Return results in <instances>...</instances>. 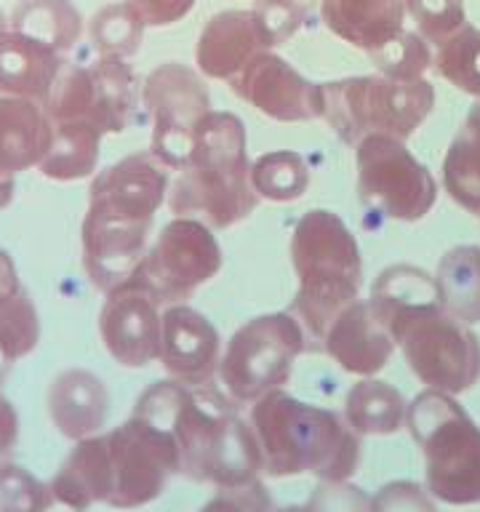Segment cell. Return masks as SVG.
<instances>
[{
	"instance_id": "1",
	"label": "cell",
	"mask_w": 480,
	"mask_h": 512,
	"mask_svg": "<svg viewBox=\"0 0 480 512\" xmlns=\"http://www.w3.org/2000/svg\"><path fill=\"white\" fill-rule=\"evenodd\" d=\"M371 310L430 390H470L480 379V339L438 299L435 278L414 264H392L371 286Z\"/></svg>"
},
{
	"instance_id": "2",
	"label": "cell",
	"mask_w": 480,
	"mask_h": 512,
	"mask_svg": "<svg viewBox=\"0 0 480 512\" xmlns=\"http://www.w3.org/2000/svg\"><path fill=\"white\" fill-rule=\"evenodd\" d=\"M136 416L158 424L179 451V472L222 491L259 480L262 454L251 424L208 387H187L168 379L155 382L136 400Z\"/></svg>"
},
{
	"instance_id": "3",
	"label": "cell",
	"mask_w": 480,
	"mask_h": 512,
	"mask_svg": "<svg viewBox=\"0 0 480 512\" xmlns=\"http://www.w3.org/2000/svg\"><path fill=\"white\" fill-rule=\"evenodd\" d=\"M166 192L168 168L152 152H134L91 182L80 243L83 270L99 291L126 280L139 264Z\"/></svg>"
},
{
	"instance_id": "4",
	"label": "cell",
	"mask_w": 480,
	"mask_h": 512,
	"mask_svg": "<svg viewBox=\"0 0 480 512\" xmlns=\"http://www.w3.org/2000/svg\"><path fill=\"white\" fill-rule=\"evenodd\" d=\"M262 470L272 478L312 472L320 480H347L358 470V432L328 408L270 390L251 408Z\"/></svg>"
},
{
	"instance_id": "5",
	"label": "cell",
	"mask_w": 480,
	"mask_h": 512,
	"mask_svg": "<svg viewBox=\"0 0 480 512\" xmlns=\"http://www.w3.org/2000/svg\"><path fill=\"white\" fill-rule=\"evenodd\" d=\"M174 216L198 219L211 230H224L246 219L259 203L251 187L246 155V126L232 112H208L200 120L190 158L166 192Z\"/></svg>"
},
{
	"instance_id": "6",
	"label": "cell",
	"mask_w": 480,
	"mask_h": 512,
	"mask_svg": "<svg viewBox=\"0 0 480 512\" xmlns=\"http://www.w3.org/2000/svg\"><path fill=\"white\" fill-rule=\"evenodd\" d=\"M291 262L299 291L288 312L304 334L323 342L336 312L355 302L363 288L358 240L334 211H307L291 232Z\"/></svg>"
},
{
	"instance_id": "7",
	"label": "cell",
	"mask_w": 480,
	"mask_h": 512,
	"mask_svg": "<svg viewBox=\"0 0 480 512\" xmlns=\"http://www.w3.org/2000/svg\"><path fill=\"white\" fill-rule=\"evenodd\" d=\"M406 424L422 448L427 488L454 507L480 504V427L451 392H419L406 408Z\"/></svg>"
},
{
	"instance_id": "8",
	"label": "cell",
	"mask_w": 480,
	"mask_h": 512,
	"mask_svg": "<svg viewBox=\"0 0 480 512\" xmlns=\"http://www.w3.org/2000/svg\"><path fill=\"white\" fill-rule=\"evenodd\" d=\"M323 115L339 142L355 147L371 134L408 139L435 107V88L427 78L395 80L387 75L331 80L320 86Z\"/></svg>"
},
{
	"instance_id": "9",
	"label": "cell",
	"mask_w": 480,
	"mask_h": 512,
	"mask_svg": "<svg viewBox=\"0 0 480 512\" xmlns=\"http://www.w3.org/2000/svg\"><path fill=\"white\" fill-rule=\"evenodd\" d=\"M99 502L134 510L163 494L179 472V451L163 427L131 416L107 435H94Z\"/></svg>"
},
{
	"instance_id": "10",
	"label": "cell",
	"mask_w": 480,
	"mask_h": 512,
	"mask_svg": "<svg viewBox=\"0 0 480 512\" xmlns=\"http://www.w3.org/2000/svg\"><path fill=\"white\" fill-rule=\"evenodd\" d=\"M358 200L371 222H419L438 200L430 168L392 136L371 134L355 144Z\"/></svg>"
},
{
	"instance_id": "11",
	"label": "cell",
	"mask_w": 480,
	"mask_h": 512,
	"mask_svg": "<svg viewBox=\"0 0 480 512\" xmlns=\"http://www.w3.org/2000/svg\"><path fill=\"white\" fill-rule=\"evenodd\" d=\"M304 350L307 334L291 312L248 320L230 336L219 360L224 390L240 403H254L288 382L294 360Z\"/></svg>"
},
{
	"instance_id": "12",
	"label": "cell",
	"mask_w": 480,
	"mask_h": 512,
	"mask_svg": "<svg viewBox=\"0 0 480 512\" xmlns=\"http://www.w3.org/2000/svg\"><path fill=\"white\" fill-rule=\"evenodd\" d=\"M136 80L128 59L99 56L91 64H62L43 99L51 123H91L102 134H120L134 120Z\"/></svg>"
},
{
	"instance_id": "13",
	"label": "cell",
	"mask_w": 480,
	"mask_h": 512,
	"mask_svg": "<svg viewBox=\"0 0 480 512\" xmlns=\"http://www.w3.org/2000/svg\"><path fill=\"white\" fill-rule=\"evenodd\" d=\"M222 270V248L214 230L190 216H176L160 230L128 280L150 291L160 304H184Z\"/></svg>"
},
{
	"instance_id": "14",
	"label": "cell",
	"mask_w": 480,
	"mask_h": 512,
	"mask_svg": "<svg viewBox=\"0 0 480 512\" xmlns=\"http://www.w3.org/2000/svg\"><path fill=\"white\" fill-rule=\"evenodd\" d=\"M144 110L152 118L150 152L171 171L187 163L200 120L211 112V94L187 64H160L142 86Z\"/></svg>"
},
{
	"instance_id": "15",
	"label": "cell",
	"mask_w": 480,
	"mask_h": 512,
	"mask_svg": "<svg viewBox=\"0 0 480 512\" xmlns=\"http://www.w3.org/2000/svg\"><path fill=\"white\" fill-rule=\"evenodd\" d=\"M163 304L134 280H120L104 291L99 336L120 366L142 368L160 355Z\"/></svg>"
},
{
	"instance_id": "16",
	"label": "cell",
	"mask_w": 480,
	"mask_h": 512,
	"mask_svg": "<svg viewBox=\"0 0 480 512\" xmlns=\"http://www.w3.org/2000/svg\"><path fill=\"white\" fill-rule=\"evenodd\" d=\"M227 83L243 102L280 123L315 120L323 115V91L318 83L304 78L302 72L272 51L256 54Z\"/></svg>"
},
{
	"instance_id": "17",
	"label": "cell",
	"mask_w": 480,
	"mask_h": 512,
	"mask_svg": "<svg viewBox=\"0 0 480 512\" xmlns=\"http://www.w3.org/2000/svg\"><path fill=\"white\" fill-rule=\"evenodd\" d=\"M158 360L176 382L206 387L219 374V331L203 312L187 304H168L160 315Z\"/></svg>"
},
{
	"instance_id": "18",
	"label": "cell",
	"mask_w": 480,
	"mask_h": 512,
	"mask_svg": "<svg viewBox=\"0 0 480 512\" xmlns=\"http://www.w3.org/2000/svg\"><path fill=\"white\" fill-rule=\"evenodd\" d=\"M262 51H272V43L254 11L230 8L206 22L195 46V64L206 78L230 80Z\"/></svg>"
},
{
	"instance_id": "19",
	"label": "cell",
	"mask_w": 480,
	"mask_h": 512,
	"mask_svg": "<svg viewBox=\"0 0 480 512\" xmlns=\"http://www.w3.org/2000/svg\"><path fill=\"white\" fill-rule=\"evenodd\" d=\"M323 350L350 374H379L390 363L395 342L371 310L368 299H355L336 312L323 334Z\"/></svg>"
},
{
	"instance_id": "20",
	"label": "cell",
	"mask_w": 480,
	"mask_h": 512,
	"mask_svg": "<svg viewBox=\"0 0 480 512\" xmlns=\"http://www.w3.org/2000/svg\"><path fill=\"white\" fill-rule=\"evenodd\" d=\"M48 414L64 438H91L107 422L110 392L94 371L67 368L48 387Z\"/></svg>"
},
{
	"instance_id": "21",
	"label": "cell",
	"mask_w": 480,
	"mask_h": 512,
	"mask_svg": "<svg viewBox=\"0 0 480 512\" xmlns=\"http://www.w3.org/2000/svg\"><path fill=\"white\" fill-rule=\"evenodd\" d=\"M54 123L43 104L24 96H0V176L38 168L48 152Z\"/></svg>"
},
{
	"instance_id": "22",
	"label": "cell",
	"mask_w": 480,
	"mask_h": 512,
	"mask_svg": "<svg viewBox=\"0 0 480 512\" xmlns=\"http://www.w3.org/2000/svg\"><path fill=\"white\" fill-rule=\"evenodd\" d=\"M320 19L336 38L371 54L406 30V6L403 0H320Z\"/></svg>"
},
{
	"instance_id": "23",
	"label": "cell",
	"mask_w": 480,
	"mask_h": 512,
	"mask_svg": "<svg viewBox=\"0 0 480 512\" xmlns=\"http://www.w3.org/2000/svg\"><path fill=\"white\" fill-rule=\"evenodd\" d=\"M62 64L64 56L46 43L11 27L0 32V96L43 102Z\"/></svg>"
},
{
	"instance_id": "24",
	"label": "cell",
	"mask_w": 480,
	"mask_h": 512,
	"mask_svg": "<svg viewBox=\"0 0 480 512\" xmlns=\"http://www.w3.org/2000/svg\"><path fill=\"white\" fill-rule=\"evenodd\" d=\"M102 131L91 123H54V134L38 171L54 182H75L94 174L99 163V147H102Z\"/></svg>"
},
{
	"instance_id": "25",
	"label": "cell",
	"mask_w": 480,
	"mask_h": 512,
	"mask_svg": "<svg viewBox=\"0 0 480 512\" xmlns=\"http://www.w3.org/2000/svg\"><path fill=\"white\" fill-rule=\"evenodd\" d=\"M443 310L459 323H480V246H454L435 272Z\"/></svg>"
},
{
	"instance_id": "26",
	"label": "cell",
	"mask_w": 480,
	"mask_h": 512,
	"mask_svg": "<svg viewBox=\"0 0 480 512\" xmlns=\"http://www.w3.org/2000/svg\"><path fill=\"white\" fill-rule=\"evenodd\" d=\"M8 27L46 43L56 54H70L83 35V16L70 0H19Z\"/></svg>"
},
{
	"instance_id": "27",
	"label": "cell",
	"mask_w": 480,
	"mask_h": 512,
	"mask_svg": "<svg viewBox=\"0 0 480 512\" xmlns=\"http://www.w3.org/2000/svg\"><path fill=\"white\" fill-rule=\"evenodd\" d=\"M406 398L398 387L363 376L344 400V422L358 435H392L406 424Z\"/></svg>"
},
{
	"instance_id": "28",
	"label": "cell",
	"mask_w": 480,
	"mask_h": 512,
	"mask_svg": "<svg viewBox=\"0 0 480 512\" xmlns=\"http://www.w3.org/2000/svg\"><path fill=\"white\" fill-rule=\"evenodd\" d=\"M443 184L464 211L480 216V102L472 104L454 142L448 144Z\"/></svg>"
},
{
	"instance_id": "29",
	"label": "cell",
	"mask_w": 480,
	"mask_h": 512,
	"mask_svg": "<svg viewBox=\"0 0 480 512\" xmlns=\"http://www.w3.org/2000/svg\"><path fill=\"white\" fill-rule=\"evenodd\" d=\"M40 342V318L24 291L0 299V390L16 360L27 358Z\"/></svg>"
},
{
	"instance_id": "30",
	"label": "cell",
	"mask_w": 480,
	"mask_h": 512,
	"mask_svg": "<svg viewBox=\"0 0 480 512\" xmlns=\"http://www.w3.org/2000/svg\"><path fill=\"white\" fill-rule=\"evenodd\" d=\"M432 64L440 78L480 99V27L464 22L448 38L438 40Z\"/></svg>"
},
{
	"instance_id": "31",
	"label": "cell",
	"mask_w": 480,
	"mask_h": 512,
	"mask_svg": "<svg viewBox=\"0 0 480 512\" xmlns=\"http://www.w3.org/2000/svg\"><path fill=\"white\" fill-rule=\"evenodd\" d=\"M251 187L259 198L275 203L299 200L310 187V168L299 152H264L251 163Z\"/></svg>"
},
{
	"instance_id": "32",
	"label": "cell",
	"mask_w": 480,
	"mask_h": 512,
	"mask_svg": "<svg viewBox=\"0 0 480 512\" xmlns=\"http://www.w3.org/2000/svg\"><path fill=\"white\" fill-rule=\"evenodd\" d=\"M144 30H147V24L128 3H112V6L99 8L88 24L91 43L99 56H118V59H131L139 51Z\"/></svg>"
},
{
	"instance_id": "33",
	"label": "cell",
	"mask_w": 480,
	"mask_h": 512,
	"mask_svg": "<svg viewBox=\"0 0 480 512\" xmlns=\"http://www.w3.org/2000/svg\"><path fill=\"white\" fill-rule=\"evenodd\" d=\"M371 62L376 64L379 75L395 80H419L432 64V51L419 32H398L390 43L371 51Z\"/></svg>"
},
{
	"instance_id": "34",
	"label": "cell",
	"mask_w": 480,
	"mask_h": 512,
	"mask_svg": "<svg viewBox=\"0 0 480 512\" xmlns=\"http://www.w3.org/2000/svg\"><path fill=\"white\" fill-rule=\"evenodd\" d=\"M267 32L272 48L283 46L315 19V0H256L251 8Z\"/></svg>"
},
{
	"instance_id": "35",
	"label": "cell",
	"mask_w": 480,
	"mask_h": 512,
	"mask_svg": "<svg viewBox=\"0 0 480 512\" xmlns=\"http://www.w3.org/2000/svg\"><path fill=\"white\" fill-rule=\"evenodd\" d=\"M51 488L32 478L27 470L0 467V512H46L51 507Z\"/></svg>"
},
{
	"instance_id": "36",
	"label": "cell",
	"mask_w": 480,
	"mask_h": 512,
	"mask_svg": "<svg viewBox=\"0 0 480 512\" xmlns=\"http://www.w3.org/2000/svg\"><path fill=\"white\" fill-rule=\"evenodd\" d=\"M403 6H406V14L414 19L416 32L427 43L448 38L467 22L464 0H403Z\"/></svg>"
},
{
	"instance_id": "37",
	"label": "cell",
	"mask_w": 480,
	"mask_h": 512,
	"mask_svg": "<svg viewBox=\"0 0 480 512\" xmlns=\"http://www.w3.org/2000/svg\"><path fill=\"white\" fill-rule=\"evenodd\" d=\"M304 512H371L368 499L358 486L347 480H323L312 491L310 502L302 507Z\"/></svg>"
},
{
	"instance_id": "38",
	"label": "cell",
	"mask_w": 480,
	"mask_h": 512,
	"mask_svg": "<svg viewBox=\"0 0 480 512\" xmlns=\"http://www.w3.org/2000/svg\"><path fill=\"white\" fill-rule=\"evenodd\" d=\"M371 512H438L430 494L411 480H392L371 496Z\"/></svg>"
},
{
	"instance_id": "39",
	"label": "cell",
	"mask_w": 480,
	"mask_h": 512,
	"mask_svg": "<svg viewBox=\"0 0 480 512\" xmlns=\"http://www.w3.org/2000/svg\"><path fill=\"white\" fill-rule=\"evenodd\" d=\"M200 512H272L270 496L259 486V480L246 488H227Z\"/></svg>"
},
{
	"instance_id": "40",
	"label": "cell",
	"mask_w": 480,
	"mask_h": 512,
	"mask_svg": "<svg viewBox=\"0 0 480 512\" xmlns=\"http://www.w3.org/2000/svg\"><path fill=\"white\" fill-rule=\"evenodd\" d=\"M142 16L147 27H168L182 22L198 0H123Z\"/></svg>"
},
{
	"instance_id": "41",
	"label": "cell",
	"mask_w": 480,
	"mask_h": 512,
	"mask_svg": "<svg viewBox=\"0 0 480 512\" xmlns=\"http://www.w3.org/2000/svg\"><path fill=\"white\" fill-rule=\"evenodd\" d=\"M16 438H19V419H16L14 406L0 395V467L8 462L14 451Z\"/></svg>"
},
{
	"instance_id": "42",
	"label": "cell",
	"mask_w": 480,
	"mask_h": 512,
	"mask_svg": "<svg viewBox=\"0 0 480 512\" xmlns=\"http://www.w3.org/2000/svg\"><path fill=\"white\" fill-rule=\"evenodd\" d=\"M19 291H24V288L19 275H16L14 259L0 248V299H8V296L19 294Z\"/></svg>"
},
{
	"instance_id": "43",
	"label": "cell",
	"mask_w": 480,
	"mask_h": 512,
	"mask_svg": "<svg viewBox=\"0 0 480 512\" xmlns=\"http://www.w3.org/2000/svg\"><path fill=\"white\" fill-rule=\"evenodd\" d=\"M14 198V176H0V211Z\"/></svg>"
},
{
	"instance_id": "44",
	"label": "cell",
	"mask_w": 480,
	"mask_h": 512,
	"mask_svg": "<svg viewBox=\"0 0 480 512\" xmlns=\"http://www.w3.org/2000/svg\"><path fill=\"white\" fill-rule=\"evenodd\" d=\"M272 512H304L299 507H280V510H272Z\"/></svg>"
},
{
	"instance_id": "45",
	"label": "cell",
	"mask_w": 480,
	"mask_h": 512,
	"mask_svg": "<svg viewBox=\"0 0 480 512\" xmlns=\"http://www.w3.org/2000/svg\"><path fill=\"white\" fill-rule=\"evenodd\" d=\"M6 27H8V22H6V19H3V14H0V32L6 30Z\"/></svg>"
}]
</instances>
